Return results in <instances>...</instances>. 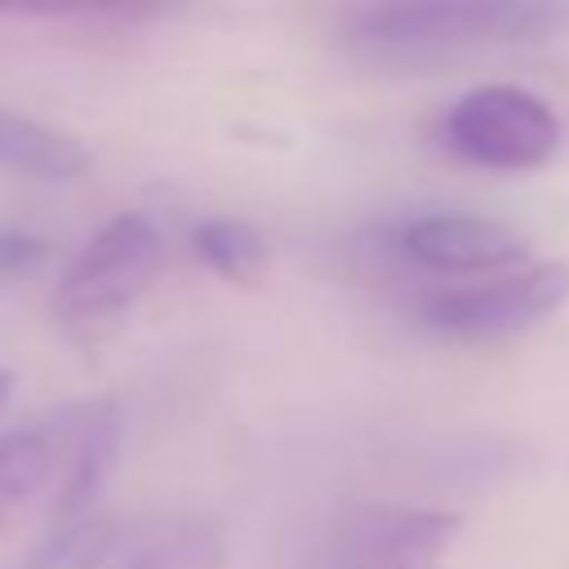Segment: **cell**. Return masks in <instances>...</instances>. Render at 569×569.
I'll use <instances>...</instances> for the list:
<instances>
[{
    "mask_svg": "<svg viewBox=\"0 0 569 569\" xmlns=\"http://www.w3.org/2000/svg\"><path fill=\"white\" fill-rule=\"evenodd\" d=\"M124 551V529L111 516L93 511L76 525H53L49 538L18 569H107Z\"/></svg>",
    "mask_w": 569,
    "mask_h": 569,
    "instance_id": "obj_10",
    "label": "cell"
},
{
    "mask_svg": "<svg viewBox=\"0 0 569 569\" xmlns=\"http://www.w3.org/2000/svg\"><path fill=\"white\" fill-rule=\"evenodd\" d=\"M116 569H160V565H156V560H151L142 547H129V551L116 560Z\"/></svg>",
    "mask_w": 569,
    "mask_h": 569,
    "instance_id": "obj_15",
    "label": "cell"
},
{
    "mask_svg": "<svg viewBox=\"0 0 569 569\" xmlns=\"http://www.w3.org/2000/svg\"><path fill=\"white\" fill-rule=\"evenodd\" d=\"M89 164H93V156L80 138L0 107V169L40 178V182H71V178L89 173Z\"/></svg>",
    "mask_w": 569,
    "mask_h": 569,
    "instance_id": "obj_8",
    "label": "cell"
},
{
    "mask_svg": "<svg viewBox=\"0 0 569 569\" xmlns=\"http://www.w3.org/2000/svg\"><path fill=\"white\" fill-rule=\"evenodd\" d=\"M164 236L147 213H116L102 222L80 253L62 267L53 289V311L71 333L107 338L133 307V298L160 276Z\"/></svg>",
    "mask_w": 569,
    "mask_h": 569,
    "instance_id": "obj_2",
    "label": "cell"
},
{
    "mask_svg": "<svg viewBox=\"0 0 569 569\" xmlns=\"http://www.w3.org/2000/svg\"><path fill=\"white\" fill-rule=\"evenodd\" d=\"M458 529L462 516L453 511L360 502L333 525L329 551L338 569H440V556Z\"/></svg>",
    "mask_w": 569,
    "mask_h": 569,
    "instance_id": "obj_5",
    "label": "cell"
},
{
    "mask_svg": "<svg viewBox=\"0 0 569 569\" xmlns=\"http://www.w3.org/2000/svg\"><path fill=\"white\" fill-rule=\"evenodd\" d=\"M71 9H84V0H0V13H71Z\"/></svg>",
    "mask_w": 569,
    "mask_h": 569,
    "instance_id": "obj_14",
    "label": "cell"
},
{
    "mask_svg": "<svg viewBox=\"0 0 569 569\" xmlns=\"http://www.w3.org/2000/svg\"><path fill=\"white\" fill-rule=\"evenodd\" d=\"M116 449H120L116 405H93L89 413H80L71 422L67 440H58L62 480H58V498H53V525H76L98 511V493L116 462Z\"/></svg>",
    "mask_w": 569,
    "mask_h": 569,
    "instance_id": "obj_7",
    "label": "cell"
},
{
    "mask_svg": "<svg viewBox=\"0 0 569 569\" xmlns=\"http://www.w3.org/2000/svg\"><path fill=\"white\" fill-rule=\"evenodd\" d=\"M9 396H13V373H9V369H0V409L9 405Z\"/></svg>",
    "mask_w": 569,
    "mask_h": 569,
    "instance_id": "obj_16",
    "label": "cell"
},
{
    "mask_svg": "<svg viewBox=\"0 0 569 569\" xmlns=\"http://www.w3.org/2000/svg\"><path fill=\"white\" fill-rule=\"evenodd\" d=\"M440 138L467 164L525 173L560 147V116L520 84H480L445 111Z\"/></svg>",
    "mask_w": 569,
    "mask_h": 569,
    "instance_id": "obj_3",
    "label": "cell"
},
{
    "mask_svg": "<svg viewBox=\"0 0 569 569\" xmlns=\"http://www.w3.org/2000/svg\"><path fill=\"white\" fill-rule=\"evenodd\" d=\"M62 453L49 431H4L0 436V516L22 507L44 480H53Z\"/></svg>",
    "mask_w": 569,
    "mask_h": 569,
    "instance_id": "obj_11",
    "label": "cell"
},
{
    "mask_svg": "<svg viewBox=\"0 0 569 569\" xmlns=\"http://www.w3.org/2000/svg\"><path fill=\"white\" fill-rule=\"evenodd\" d=\"M84 4H111V0H84Z\"/></svg>",
    "mask_w": 569,
    "mask_h": 569,
    "instance_id": "obj_17",
    "label": "cell"
},
{
    "mask_svg": "<svg viewBox=\"0 0 569 569\" xmlns=\"http://www.w3.org/2000/svg\"><path fill=\"white\" fill-rule=\"evenodd\" d=\"M191 253L227 284L258 289L271 271V244L253 222L240 218H204L191 227Z\"/></svg>",
    "mask_w": 569,
    "mask_h": 569,
    "instance_id": "obj_9",
    "label": "cell"
},
{
    "mask_svg": "<svg viewBox=\"0 0 569 569\" xmlns=\"http://www.w3.org/2000/svg\"><path fill=\"white\" fill-rule=\"evenodd\" d=\"M569 298L565 262H525L467 284L427 289L418 298V316L436 333L453 338H502L538 325Z\"/></svg>",
    "mask_w": 569,
    "mask_h": 569,
    "instance_id": "obj_4",
    "label": "cell"
},
{
    "mask_svg": "<svg viewBox=\"0 0 569 569\" xmlns=\"http://www.w3.org/2000/svg\"><path fill=\"white\" fill-rule=\"evenodd\" d=\"M44 258V240L31 236V231H18V227H4L0 231V280H18V276H31Z\"/></svg>",
    "mask_w": 569,
    "mask_h": 569,
    "instance_id": "obj_13",
    "label": "cell"
},
{
    "mask_svg": "<svg viewBox=\"0 0 569 569\" xmlns=\"http://www.w3.org/2000/svg\"><path fill=\"white\" fill-rule=\"evenodd\" d=\"M569 31V0H387L356 18L351 40L365 49H467L538 44Z\"/></svg>",
    "mask_w": 569,
    "mask_h": 569,
    "instance_id": "obj_1",
    "label": "cell"
},
{
    "mask_svg": "<svg viewBox=\"0 0 569 569\" xmlns=\"http://www.w3.org/2000/svg\"><path fill=\"white\" fill-rule=\"evenodd\" d=\"M409 262L445 276H493L529 262V236L485 213H422L396 231Z\"/></svg>",
    "mask_w": 569,
    "mask_h": 569,
    "instance_id": "obj_6",
    "label": "cell"
},
{
    "mask_svg": "<svg viewBox=\"0 0 569 569\" xmlns=\"http://www.w3.org/2000/svg\"><path fill=\"white\" fill-rule=\"evenodd\" d=\"M142 551L160 569H222V560H227L222 529L218 525H204V520L164 525L151 542H142Z\"/></svg>",
    "mask_w": 569,
    "mask_h": 569,
    "instance_id": "obj_12",
    "label": "cell"
}]
</instances>
